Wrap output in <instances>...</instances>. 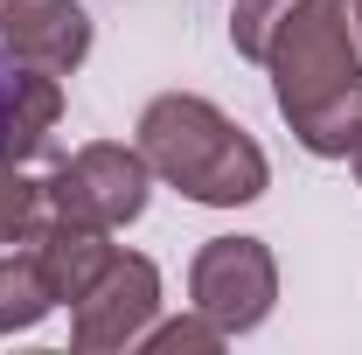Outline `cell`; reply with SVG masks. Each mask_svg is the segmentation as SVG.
I'll list each match as a JSON object with an SVG mask.
<instances>
[{"instance_id":"obj_8","label":"cell","mask_w":362,"mask_h":355,"mask_svg":"<svg viewBox=\"0 0 362 355\" xmlns=\"http://www.w3.org/2000/svg\"><path fill=\"white\" fill-rule=\"evenodd\" d=\"M56 300H63V293H56V279H49V265H42V244H28V251L0 258V334L35 327Z\"/></svg>"},{"instance_id":"obj_10","label":"cell","mask_w":362,"mask_h":355,"mask_svg":"<svg viewBox=\"0 0 362 355\" xmlns=\"http://www.w3.org/2000/svg\"><path fill=\"white\" fill-rule=\"evenodd\" d=\"M356 175H362V139H356Z\"/></svg>"},{"instance_id":"obj_1","label":"cell","mask_w":362,"mask_h":355,"mask_svg":"<svg viewBox=\"0 0 362 355\" xmlns=\"http://www.w3.org/2000/svg\"><path fill=\"white\" fill-rule=\"evenodd\" d=\"M272 7V28L251 56H272L279 70V112L314 153H356L362 139V63L349 42V7L341 0H244Z\"/></svg>"},{"instance_id":"obj_5","label":"cell","mask_w":362,"mask_h":355,"mask_svg":"<svg viewBox=\"0 0 362 355\" xmlns=\"http://www.w3.org/2000/svg\"><path fill=\"white\" fill-rule=\"evenodd\" d=\"M0 35L21 63H35L49 77L77 70L90 49V28H84V7L77 0H0Z\"/></svg>"},{"instance_id":"obj_2","label":"cell","mask_w":362,"mask_h":355,"mask_svg":"<svg viewBox=\"0 0 362 355\" xmlns=\"http://www.w3.org/2000/svg\"><path fill=\"white\" fill-rule=\"evenodd\" d=\"M139 146L195 202H251V195H265V153L202 98H153L146 119H139Z\"/></svg>"},{"instance_id":"obj_11","label":"cell","mask_w":362,"mask_h":355,"mask_svg":"<svg viewBox=\"0 0 362 355\" xmlns=\"http://www.w3.org/2000/svg\"><path fill=\"white\" fill-rule=\"evenodd\" d=\"M356 14H362V0H356Z\"/></svg>"},{"instance_id":"obj_7","label":"cell","mask_w":362,"mask_h":355,"mask_svg":"<svg viewBox=\"0 0 362 355\" xmlns=\"http://www.w3.org/2000/svg\"><path fill=\"white\" fill-rule=\"evenodd\" d=\"M56 77L35 70V63H21L7 35H0V168H14L21 153H35L42 133L56 126Z\"/></svg>"},{"instance_id":"obj_9","label":"cell","mask_w":362,"mask_h":355,"mask_svg":"<svg viewBox=\"0 0 362 355\" xmlns=\"http://www.w3.org/2000/svg\"><path fill=\"white\" fill-rule=\"evenodd\" d=\"M35 209H42V188L0 168V244H14V237L28 230V216H35Z\"/></svg>"},{"instance_id":"obj_6","label":"cell","mask_w":362,"mask_h":355,"mask_svg":"<svg viewBox=\"0 0 362 355\" xmlns=\"http://www.w3.org/2000/svg\"><path fill=\"white\" fill-rule=\"evenodd\" d=\"M153 300H160L153 265H146V258H119V251H112V265L98 272V286L77 300V342H84V349L126 342L139 320L153 313Z\"/></svg>"},{"instance_id":"obj_4","label":"cell","mask_w":362,"mask_h":355,"mask_svg":"<svg viewBox=\"0 0 362 355\" xmlns=\"http://www.w3.org/2000/svg\"><path fill=\"white\" fill-rule=\"evenodd\" d=\"M195 307L209 313L223 334L258 327L272 307V258L258 237H216L195 258Z\"/></svg>"},{"instance_id":"obj_3","label":"cell","mask_w":362,"mask_h":355,"mask_svg":"<svg viewBox=\"0 0 362 355\" xmlns=\"http://www.w3.org/2000/svg\"><path fill=\"white\" fill-rule=\"evenodd\" d=\"M42 202L56 216H77V223H133L146 209V161L126 153V146H84L63 175L42 188Z\"/></svg>"}]
</instances>
